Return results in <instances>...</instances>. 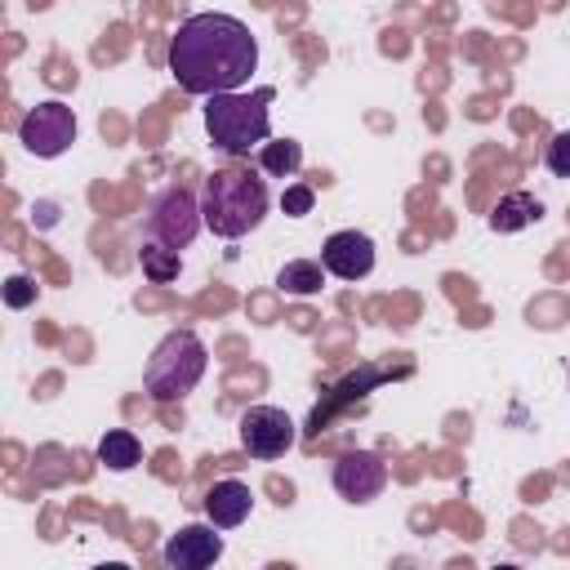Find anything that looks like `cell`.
I'll list each match as a JSON object with an SVG mask.
<instances>
[{
  "label": "cell",
  "mask_w": 570,
  "mask_h": 570,
  "mask_svg": "<svg viewBox=\"0 0 570 570\" xmlns=\"http://www.w3.org/2000/svg\"><path fill=\"white\" fill-rule=\"evenodd\" d=\"M258 165H263V174H272V178H294L298 165H303V142H298V138H267V142L258 147Z\"/></svg>",
  "instance_id": "15"
},
{
  "label": "cell",
  "mask_w": 570,
  "mask_h": 570,
  "mask_svg": "<svg viewBox=\"0 0 570 570\" xmlns=\"http://www.w3.org/2000/svg\"><path fill=\"white\" fill-rule=\"evenodd\" d=\"M321 263H325V272L338 276V281H365V276L374 272V240H370L365 232H356V227H343V232L325 236Z\"/></svg>",
  "instance_id": "9"
},
{
  "label": "cell",
  "mask_w": 570,
  "mask_h": 570,
  "mask_svg": "<svg viewBox=\"0 0 570 570\" xmlns=\"http://www.w3.org/2000/svg\"><path fill=\"white\" fill-rule=\"evenodd\" d=\"M383 379H387V370H379V365H361L356 374H347V379L334 387V401H330V410H338V405H352L356 396H365V392H370V387H379ZM330 410H325V414H330ZM325 414L316 410V423H321Z\"/></svg>",
  "instance_id": "17"
},
{
  "label": "cell",
  "mask_w": 570,
  "mask_h": 570,
  "mask_svg": "<svg viewBox=\"0 0 570 570\" xmlns=\"http://www.w3.org/2000/svg\"><path fill=\"white\" fill-rule=\"evenodd\" d=\"M258 67L254 31L232 13H191L169 40V71L178 89L209 98L240 89Z\"/></svg>",
  "instance_id": "1"
},
{
  "label": "cell",
  "mask_w": 570,
  "mask_h": 570,
  "mask_svg": "<svg viewBox=\"0 0 570 570\" xmlns=\"http://www.w3.org/2000/svg\"><path fill=\"white\" fill-rule=\"evenodd\" d=\"M138 263H142V276H147L151 285H169V281H178V272H183L178 249H169V245H160V240H147V245L138 249Z\"/></svg>",
  "instance_id": "16"
},
{
  "label": "cell",
  "mask_w": 570,
  "mask_h": 570,
  "mask_svg": "<svg viewBox=\"0 0 570 570\" xmlns=\"http://www.w3.org/2000/svg\"><path fill=\"white\" fill-rule=\"evenodd\" d=\"M543 165H548V174L570 178V129L552 134V142H548V151H543Z\"/></svg>",
  "instance_id": "18"
},
{
  "label": "cell",
  "mask_w": 570,
  "mask_h": 570,
  "mask_svg": "<svg viewBox=\"0 0 570 570\" xmlns=\"http://www.w3.org/2000/svg\"><path fill=\"white\" fill-rule=\"evenodd\" d=\"M312 205H316V191H312L307 183H289V187L281 191V209H285L289 218H303V214H312Z\"/></svg>",
  "instance_id": "19"
},
{
  "label": "cell",
  "mask_w": 570,
  "mask_h": 570,
  "mask_svg": "<svg viewBox=\"0 0 570 570\" xmlns=\"http://www.w3.org/2000/svg\"><path fill=\"white\" fill-rule=\"evenodd\" d=\"M236 428H240V445L249 459H281L298 436L294 419L281 405H249Z\"/></svg>",
  "instance_id": "7"
},
{
  "label": "cell",
  "mask_w": 570,
  "mask_h": 570,
  "mask_svg": "<svg viewBox=\"0 0 570 570\" xmlns=\"http://www.w3.org/2000/svg\"><path fill=\"white\" fill-rule=\"evenodd\" d=\"M325 263H316V258H294V263H285L281 272H276V289L281 294H294V298H312V294H321V285H325Z\"/></svg>",
  "instance_id": "14"
},
{
  "label": "cell",
  "mask_w": 570,
  "mask_h": 570,
  "mask_svg": "<svg viewBox=\"0 0 570 570\" xmlns=\"http://www.w3.org/2000/svg\"><path fill=\"white\" fill-rule=\"evenodd\" d=\"M539 218H543V200H539L534 191H508V196H499V205L490 209V227L503 232V236L525 232V227H534Z\"/></svg>",
  "instance_id": "12"
},
{
  "label": "cell",
  "mask_w": 570,
  "mask_h": 570,
  "mask_svg": "<svg viewBox=\"0 0 570 570\" xmlns=\"http://www.w3.org/2000/svg\"><path fill=\"white\" fill-rule=\"evenodd\" d=\"M249 512H254V490H249L245 481L223 476V481H214V485L205 490V517H209L218 530H236V525H245Z\"/></svg>",
  "instance_id": "11"
},
{
  "label": "cell",
  "mask_w": 570,
  "mask_h": 570,
  "mask_svg": "<svg viewBox=\"0 0 570 570\" xmlns=\"http://www.w3.org/2000/svg\"><path fill=\"white\" fill-rule=\"evenodd\" d=\"M387 485V463L374 450H347L334 463V490L347 503H374Z\"/></svg>",
  "instance_id": "8"
},
{
  "label": "cell",
  "mask_w": 570,
  "mask_h": 570,
  "mask_svg": "<svg viewBox=\"0 0 570 570\" xmlns=\"http://www.w3.org/2000/svg\"><path fill=\"white\" fill-rule=\"evenodd\" d=\"M18 142H22L31 156H40V160L62 156V151L76 142V111H71L67 102H58V98L36 102V107L18 120Z\"/></svg>",
  "instance_id": "6"
},
{
  "label": "cell",
  "mask_w": 570,
  "mask_h": 570,
  "mask_svg": "<svg viewBox=\"0 0 570 570\" xmlns=\"http://www.w3.org/2000/svg\"><path fill=\"white\" fill-rule=\"evenodd\" d=\"M267 183L254 174V169H240V165H227V169H214L200 187V214H205V227L223 240H240L249 236L263 218H267Z\"/></svg>",
  "instance_id": "2"
},
{
  "label": "cell",
  "mask_w": 570,
  "mask_h": 570,
  "mask_svg": "<svg viewBox=\"0 0 570 570\" xmlns=\"http://www.w3.org/2000/svg\"><path fill=\"white\" fill-rule=\"evenodd\" d=\"M205 365H209V352H205L200 334L196 330H169L147 356L142 392L151 401H183L205 379Z\"/></svg>",
  "instance_id": "4"
},
{
  "label": "cell",
  "mask_w": 570,
  "mask_h": 570,
  "mask_svg": "<svg viewBox=\"0 0 570 570\" xmlns=\"http://www.w3.org/2000/svg\"><path fill=\"white\" fill-rule=\"evenodd\" d=\"M138 459H142V441H138L129 428H107V432L98 436V463H102V468L129 472V468H138Z\"/></svg>",
  "instance_id": "13"
},
{
  "label": "cell",
  "mask_w": 570,
  "mask_h": 570,
  "mask_svg": "<svg viewBox=\"0 0 570 570\" xmlns=\"http://www.w3.org/2000/svg\"><path fill=\"white\" fill-rule=\"evenodd\" d=\"M566 387H570V361H566Z\"/></svg>",
  "instance_id": "21"
},
{
  "label": "cell",
  "mask_w": 570,
  "mask_h": 570,
  "mask_svg": "<svg viewBox=\"0 0 570 570\" xmlns=\"http://www.w3.org/2000/svg\"><path fill=\"white\" fill-rule=\"evenodd\" d=\"M36 294H40V289H36V281H31V276H9V281H4V303H9L13 312L31 307V303H36Z\"/></svg>",
  "instance_id": "20"
},
{
  "label": "cell",
  "mask_w": 570,
  "mask_h": 570,
  "mask_svg": "<svg viewBox=\"0 0 570 570\" xmlns=\"http://www.w3.org/2000/svg\"><path fill=\"white\" fill-rule=\"evenodd\" d=\"M276 98V89H254V94H209L205 98V129H209V142L227 156H249L254 147H263L272 138V116H267V102Z\"/></svg>",
  "instance_id": "3"
},
{
  "label": "cell",
  "mask_w": 570,
  "mask_h": 570,
  "mask_svg": "<svg viewBox=\"0 0 570 570\" xmlns=\"http://www.w3.org/2000/svg\"><path fill=\"white\" fill-rule=\"evenodd\" d=\"M160 557H165L169 570H205V566H214L223 557V534H218L214 521L209 525H183V530H174L165 539Z\"/></svg>",
  "instance_id": "10"
},
{
  "label": "cell",
  "mask_w": 570,
  "mask_h": 570,
  "mask_svg": "<svg viewBox=\"0 0 570 570\" xmlns=\"http://www.w3.org/2000/svg\"><path fill=\"white\" fill-rule=\"evenodd\" d=\"M200 227H205L200 196H196L191 187H183V183L165 187V191L151 200V209H147V236L160 240V245H169V249H187Z\"/></svg>",
  "instance_id": "5"
}]
</instances>
